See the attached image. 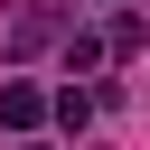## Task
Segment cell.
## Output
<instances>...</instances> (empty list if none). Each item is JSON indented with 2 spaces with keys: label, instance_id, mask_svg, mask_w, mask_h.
Returning a JSON list of instances; mask_svg holds the SVG:
<instances>
[{
  "label": "cell",
  "instance_id": "cell-1",
  "mask_svg": "<svg viewBox=\"0 0 150 150\" xmlns=\"http://www.w3.org/2000/svg\"><path fill=\"white\" fill-rule=\"evenodd\" d=\"M38 112H47L38 84H0V122H9V131H38Z\"/></svg>",
  "mask_w": 150,
  "mask_h": 150
}]
</instances>
